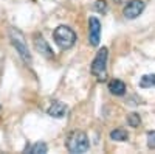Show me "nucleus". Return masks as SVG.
Instances as JSON below:
<instances>
[{
    "label": "nucleus",
    "mask_w": 155,
    "mask_h": 154,
    "mask_svg": "<svg viewBox=\"0 0 155 154\" xmlns=\"http://www.w3.org/2000/svg\"><path fill=\"white\" fill-rule=\"evenodd\" d=\"M101 39V22L98 17L92 16L88 19V42L92 47H98Z\"/></svg>",
    "instance_id": "nucleus-6"
},
{
    "label": "nucleus",
    "mask_w": 155,
    "mask_h": 154,
    "mask_svg": "<svg viewBox=\"0 0 155 154\" xmlns=\"http://www.w3.org/2000/svg\"><path fill=\"white\" fill-rule=\"evenodd\" d=\"M110 139L115 140V142H126L129 139V132L126 129H123V128H118V129H113L110 132Z\"/></svg>",
    "instance_id": "nucleus-10"
},
{
    "label": "nucleus",
    "mask_w": 155,
    "mask_h": 154,
    "mask_svg": "<svg viewBox=\"0 0 155 154\" xmlns=\"http://www.w3.org/2000/svg\"><path fill=\"white\" fill-rule=\"evenodd\" d=\"M144 8H146V3L143 0H130V2L124 6L123 14H124L126 19L132 20V19H137L141 12L144 11Z\"/></svg>",
    "instance_id": "nucleus-5"
},
{
    "label": "nucleus",
    "mask_w": 155,
    "mask_h": 154,
    "mask_svg": "<svg viewBox=\"0 0 155 154\" xmlns=\"http://www.w3.org/2000/svg\"><path fill=\"white\" fill-rule=\"evenodd\" d=\"M93 9L96 12H101V14H106V12H107V3H106V0H96L95 5H93Z\"/></svg>",
    "instance_id": "nucleus-14"
},
{
    "label": "nucleus",
    "mask_w": 155,
    "mask_h": 154,
    "mask_svg": "<svg viewBox=\"0 0 155 154\" xmlns=\"http://www.w3.org/2000/svg\"><path fill=\"white\" fill-rule=\"evenodd\" d=\"M147 146L150 149H155V131L147 132Z\"/></svg>",
    "instance_id": "nucleus-15"
},
{
    "label": "nucleus",
    "mask_w": 155,
    "mask_h": 154,
    "mask_svg": "<svg viewBox=\"0 0 155 154\" xmlns=\"http://www.w3.org/2000/svg\"><path fill=\"white\" fill-rule=\"evenodd\" d=\"M47 114L50 115V117H53V118H62L64 115L67 114V106L64 104V103H61V101H53L51 106L47 109Z\"/></svg>",
    "instance_id": "nucleus-8"
},
{
    "label": "nucleus",
    "mask_w": 155,
    "mask_h": 154,
    "mask_svg": "<svg viewBox=\"0 0 155 154\" xmlns=\"http://www.w3.org/2000/svg\"><path fill=\"white\" fill-rule=\"evenodd\" d=\"M140 87H143V89L155 87V73H150V75H144V76H141V80H140Z\"/></svg>",
    "instance_id": "nucleus-11"
},
{
    "label": "nucleus",
    "mask_w": 155,
    "mask_h": 154,
    "mask_svg": "<svg viewBox=\"0 0 155 154\" xmlns=\"http://www.w3.org/2000/svg\"><path fill=\"white\" fill-rule=\"evenodd\" d=\"M107 58H109V50L106 47H102L98 50L96 56L92 61L90 72L98 81H104L107 78Z\"/></svg>",
    "instance_id": "nucleus-2"
},
{
    "label": "nucleus",
    "mask_w": 155,
    "mask_h": 154,
    "mask_svg": "<svg viewBox=\"0 0 155 154\" xmlns=\"http://www.w3.org/2000/svg\"><path fill=\"white\" fill-rule=\"evenodd\" d=\"M28 151H30L31 154H45V152L48 151V146H47V143H44V142H37V143H34Z\"/></svg>",
    "instance_id": "nucleus-12"
},
{
    "label": "nucleus",
    "mask_w": 155,
    "mask_h": 154,
    "mask_svg": "<svg viewBox=\"0 0 155 154\" xmlns=\"http://www.w3.org/2000/svg\"><path fill=\"white\" fill-rule=\"evenodd\" d=\"M109 91H110V94H113V95H116V97H121V95H124L126 94V84L123 83V81H120V80H112L110 83H109Z\"/></svg>",
    "instance_id": "nucleus-9"
},
{
    "label": "nucleus",
    "mask_w": 155,
    "mask_h": 154,
    "mask_svg": "<svg viewBox=\"0 0 155 154\" xmlns=\"http://www.w3.org/2000/svg\"><path fill=\"white\" fill-rule=\"evenodd\" d=\"M9 41H11L12 47L16 48V51L19 53L20 59L27 64V66H30V64L33 62V56L30 53V48H28L27 41H25L23 33L20 30H17V28H9Z\"/></svg>",
    "instance_id": "nucleus-1"
},
{
    "label": "nucleus",
    "mask_w": 155,
    "mask_h": 154,
    "mask_svg": "<svg viewBox=\"0 0 155 154\" xmlns=\"http://www.w3.org/2000/svg\"><path fill=\"white\" fill-rule=\"evenodd\" d=\"M140 123H141V117L138 114H129L127 115V125L130 126V128H137V126H140Z\"/></svg>",
    "instance_id": "nucleus-13"
},
{
    "label": "nucleus",
    "mask_w": 155,
    "mask_h": 154,
    "mask_svg": "<svg viewBox=\"0 0 155 154\" xmlns=\"http://www.w3.org/2000/svg\"><path fill=\"white\" fill-rule=\"evenodd\" d=\"M0 111H2V106H0Z\"/></svg>",
    "instance_id": "nucleus-16"
},
{
    "label": "nucleus",
    "mask_w": 155,
    "mask_h": 154,
    "mask_svg": "<svg viewBox=\"0 0 155 154\" xmlns=\"http://www.w3.org/2000/svg\"><path fill=\"white\" fill-rule=\"evenodd\" d=\"M53 39L59 48L68 50L76 44V33L70 27H67V25H59L53 31Z\"/></svg>",
    "instance_id": "nucleus-3"
},
{
    "label": "nucleus",
    "mask_w": 155,
    "mask_h": 154,
    "mask_svg": "<svg viewBox=\"0 0 155 154\" xmlns=\"http://www.w3.org/2000/svg\"><path fill=\"white\" fill-rule=\"evenodd\" d=\"M33 39H34V48H36L37 53H41L47 59H53L54 58L53 50H51V47L48 45V42L45 41V37L42 34H34Z\"/></svg>",
    "instance_id": "nucleus-7"
},
{
    "label": "nucleus",
    "mask_w": 155,
    "mask_h": 154,
    "mask_svg": "<svg viewBox=\"0 0 155 154\" xmlns=\"http://www.w3.org/2000/svg\"><path fill=\"white\" fill-rule=\"evenodd\" d=\"M67 149L73 154H82L90 149V140L85 132L82 131H74L67 139Z\"/></svg>",
    "instance_id": "nucleus-4"
}]
</instances>
